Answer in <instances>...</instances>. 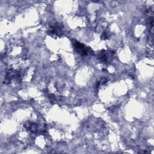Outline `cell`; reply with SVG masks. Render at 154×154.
Here are the masks:
<instances>
[{"instance_id":"cell-1","label":"cell","mask_w":154,"mask_h":154,"mask_svg":"<svg viewBox=\"0 0 154 154\" xmlns=\"http://www.w3.org/2000/svg\"><path fill=\"white\" fill-rule=\"evenodd\" d=\"M73 45L77 52H78L82 55H87L89 53L91 52V50L90 48H87L83 44H82L81 43H79L78 41H75L73 43Z\"/></svg>"}]
</instances>
